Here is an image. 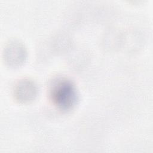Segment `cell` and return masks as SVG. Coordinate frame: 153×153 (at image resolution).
Returning a JSON list of instances; mask_svg holds the SVG:
<instances>
[{
    "mask_svg": "<svg viewBox=\"0 0 153 153\" xmlns=\"http://www.w3.org/2000/svg\"><path fill=\"white\" fill-rule=\"evenodd\" d=\"M35 87L33 83L24 81L22 82L19 87L17 88V93L19 97H22L23 100H29L30 97H32L35 95Z\"/></svg>",
    "mask_w": 153,
    "mask_h": 153,
    "instance_id": "2",
    "label": "cell"
},
{
    "mask_svg": "<svg viewBox=\"0 0 153 153\" xmlns=\"http://www.w3.org/2000/svg\"><path fill=\"white\" fill-rule=\"evenodd\" d=\"M51 97L57 106L63 109H68L76 102V90L71 82L66 80L61 81L53 87Z\"/></svg>",
    "mask_w": 153,
    "mask_h": 153,
    "instance_id": "1",
    "label": "cell"
}]
</instances>
